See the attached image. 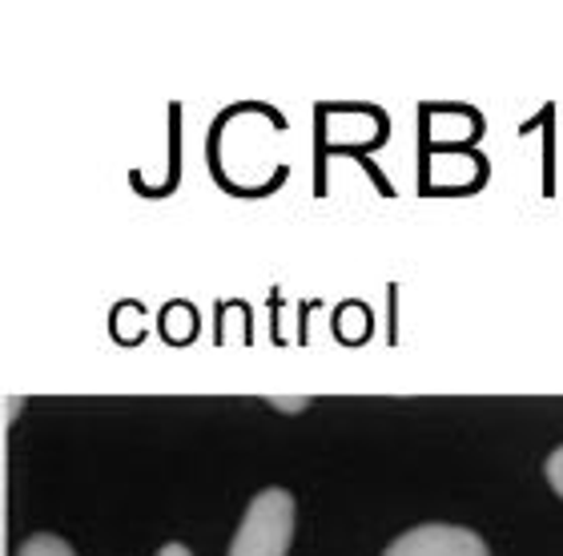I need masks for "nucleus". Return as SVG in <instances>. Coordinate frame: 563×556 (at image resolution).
Listing matches in <instances>:
<instances>
[{"label": "nucleus", "instance_id": "obj_1", "mask_svg": "<svg viewBox=\"0 0 563 556\" xmlns=\"http://www.w3.org/2000/svg\"><path fill=\"white\" fill-rule=\"evenodd\" d=\"M294 541V497L286 488H266L250 500L230 556H286Z\"/></svg>", "mask_w": 563, "mask_h": 556}, {"label": "nucleus", "instance_id": "obj_2", "mask_svg": "<svg viewBox=\"0 0 563 556\" xmlns=\"http://www.w3.org/2000/svg\"><path fill=\"white\" fill-rule=\"evenodd\" d=\"M383 556H492L479 533L459 524H419L402 533Z\"/></svg>", "mask_w": 563, "mask_h": 556}, {"label": "nucleus", "instance_id": "obj_3", "mask_svg": "<svg viewBox=\"0 0 563 556\" xmlns=\"http://www.w3.org/2000/svg\"><path fill=\"white\" fill-rule=\"evenodd\" d=\"M16 556H77V553H73V548L65 545L60 536L36 533V536H29V541H24L21 553H16Z\"/></svg>", "mask_w": 563, "mask_h": 556}, {"label": "nucleus", "instance_id": "obj_4", "mask_svg": "<svg viewBox=\"0 0 563 556\" xmlns=\"http://www.w3.org/2000/svg\"><path fill=\"white\" fill-rule=\"evenodd\" d=\"M548 484L563 497V448H555L552 456H548Z\"/></svg>", "mask_w": 563, "mask_h": 556}, {"label": "nucleus", "instance_id": "obj_5", "mask_svg": "<svg viewBox=\"0 0 563 556\" xmlns=\"http://www.w3.org/2000/svg\"><path fill=\"white\" fill-rule=\"evenodd\" d=\"M271 407H278V412H302L306 400H271Z\"/></svg>", "mask_w": 563, "mask_h": 556}, {"label": "nucleus", "instance_id": "obj_6", "mask_svg": "<svg viewBox=\"0 0 563 556\" xmlns=\"http://www.w3.org/2000/svg\"><path fill=\"white\" fill-rule=\"evenodd\" d=\"M157 556H194V553H189L186 545H165V548H162V553H157Z\"/></svg>", "mask_w": 563, "mask_h": 556}]
</instances>
